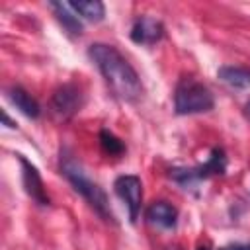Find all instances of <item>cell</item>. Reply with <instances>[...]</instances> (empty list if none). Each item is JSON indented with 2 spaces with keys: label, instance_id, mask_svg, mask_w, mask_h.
Masks as SVG:
<instances>
[{
  "label": "cell",
  "instance_id": "52a82bcc",
  "mask_svg": "<svg viewBox=\"0 0 250 250\" xmlns=\"http://www.w3.org/2000/svg\"><path fill=\"white\" fill-rule=\"evenodd\" d=\"M18 158H20V164L23 170V188H25L27 195L39 205H49V195L45 193V186H43V180H41L37 168L31 162H27L23 156H18Z\"/></svg>",
  "mask_w": 250,
  "mask_h": 250
},
{
  "label": "cell",
  "instance_id": "ac0fdd59",
  "mask_svg": "<svg viewBox=\"0 0 250 250\" xmlns=\"http://www.w3.org/2000/svg\"><path fill=\"white\" fill-rule=\"evenodd\" d=\"M197 250H209V246H197Z\"/></svg>",
  "mask_w": 250,
  "mask_h": 250
},
{
  "label": "cell",
  "instance_id": "7c38bea8",
  "mask_svg": "<svg viewBox=\"0 0 250 250\" xmlns=\"http://www.w3.org/2000/svg\"><path fill=\"white\" fill-rule=\"evenodd\" d=\"M225 170H227V156H225L223 148H213L209 160L205 164H201L199 168H193V176H195V180H201V178L225 174Z\"/></svg>",
  "mask_w": 250,
  "mask_h": 250
},
{
  "label": "cell",
  "instance_id": "4fadbf2b",
  "mask_svg": "<svg viewBox=\"0 0 250 250\" xmlns=\"http://www.w3.org/2000/svg\"><path fill=\"white\" fill-rule=\"evenodd\" d=\"M68 6L88 21H102L105 16V8L100 0H78V2H68Z\"/></svg>",
  "mask_w": 250,
  "mask_h": 250
},
{
  "label": "cell",
  "instance_id": "277c9868",
  "mask_svg": "<svg viewBox=\"0 0 250 250\" xmlns=\"http://www.w3.org/2000/svg\"><path fill=\"white\" fill-rule=\"evenodd\" d=\"M84 104V96H82V90L68 82V84H62L55 90L53 98H51V111L55 113L57 119H70Z\"/></svg>",
  "mask_w": 250,
  "mask_h": 250
},
{
  "label": "cell",
  "instance_id": "30bf717a",
  "mask_svg": "<svg viewBox=\"0 0 250 250\" xmlns=\"http://www.w3.org/2000/svg\"><path fill=\"white\" fill-rule=\"evenodd\" d=\"M217 76L236 90H248L250 88V70L242 66H221L217 70Z\"/></svg>",
  "mask_w": 250,
  "mask_h": 250
},
{
  "label": "cell",
  "instance_id": "5bb4252c",
  "mask_svg": "<svg viewBox=\"0 0 250 250\" xmlns=\"http://www.w3.org/2000/svg\"><path fill=\"white\" fill-rule=\"evenodd\" d=\"M100 145H102V148H104L107 154H111V156H119V154L125 152V145H123L111 131H107V129H102V131H100Z\"/></svg>",
  "mask_w": 250,
  "mask_h": 250
},
{
  "label": "cell",
  "instance_id": "2e32d148",
  "mask_svg": "<svg viewBox=\"0 0 250 250\" xmlns=\"http://www.w3.org/2000/svg\"><path fill=\"white\" fill-rule=\"evenodd\" d=\"M2 119H4V123H6V125H8V127H12V129H14V127H16V123H14V121H10V117H8V115H6V113H2Z\"/></svg>",
  "mask_w": 250,
  "mask_h": 250
},
{
  "label": "cell",
  "instance_id": "9a60e30c",
  "mask_svg": "<svg viewBox=\"0 0 250 250\" xmlns=\"http://www.w3.org/2000/svg\"><path fill=\"white\" fill-rule=\"evenodd\" d=\"M219 250H250V244H229V246H223Z\"/></svg>",
  "mask_w": 250,
  "mask_h": 250
},
{
  "label": "cell",
  "instance_id": "ba28073f",
  "mask_svg": "<svg viewBox=\"0 0 250 250\" xmlns=\"http://www.w3.org/2000/svg\"><path fill=\"white\" fill-rule=\"evenodd\" d=\"M146 219L160 229H174L178 225V209L168 201H154L146 209Z\"/></svg>",
  "mask_w": 250,
  "mask_h": 250
},
{
  "label": "cell",
  "instance_id": "9c48e42d",
  "mask_svg": "<svg viewBox=\"0 0 250 250\" xmlns=\"http://www.w3.org/2000/svg\"><path fill=\"white\" fill-rule=\"evenodd\" d=\"M8 98H10V102L16 105V109H20L25 117H29V119H37V117H39L41 107H39L37 100L31 98V94H27L23 88H20V86L10 88V90H8Z\"/></svg>",
  "mask_w": 250,
  "mask_h": 250
},
{
  "label": "cell",
  "instance_id": "8992f818",
  "mask_svg": "<svg viewBox=\"0 0 250 250\" xmlns=\"http://www.w3.org/2000/svg\"><path fill=\"white\" fill-rule=\"evenodd\" d=\"M162 35H164V25L150 16L137 18L131 27V39L139 45H154L162 39Z\"/></svg>",
  "mask_w": 250,
  "mask_h": 250
},
{
  "label": "cell",
  "instance_id": "7a4b0ae2",
  "mask_svg": "<svg viewBox=\"0 0 250 250\" xmlns=\"http://www.w3.org/2000/svg\"><path fill=\"white\" fill-rule=\"evenodd\" d=\"M61 174L72 184V188L90 203V207L105 221H111V209L107 203V197L104 193V189L92 182L86 174V170L82 168V164L68 152V150H61Z\"/></svg>",
  "mask_w": 250,
  "mask_h": 250
},
{
  "label": "cell",
  "instance_id": "5b68a950",
  "mask_svg": "<svg viewBox=\"0 0 250 250\" xmlns=\"http://www.w3.org/2000/svg\"><path fill=\"white\" fill-rule=\"evenodd\" d=\"M113 188H115V193L125 201V205L129 209L131 223H135L137 217H139V211H141V203H143V184H141V178H137L133 174L119 176L115 180Z\"/></svg>",
  "mask_w": 250,
  "mask_h": 250
},
{
  "label": "cell",
  "instance_id": "e0dca14e",
  "mask_svg": "<svg viewBox=\"0 0 250 250\" xmlns=\"http://www.w3.org/2000/svg\"><path fill=\"white\" fill-rule=\"evenodd\" d=\"M246 115H248V117H250V102H248V104H246Z\"/></svg>",
  "mask_w": 250,
  "mask_h": 250
},
{
  "label": "cell",
  "instance_id": "8fae6325",
  "mask_svg": "<svg viewBox=\"0 0 250 250\" xmlns=\"http://www.w3.org/2000/svg\"><path fill=\"white\" fill-rule=\"evenodd\" d=\"M57 16V20L61 21V25L66 29L68 35H80L82 33V23L78 20V16L72 14V8L64 2H51L49 4Z\"/></svg>",
  "mask_w": 250,
  "mask_h": 250
},
{
  "label": "cell",
  "instance_id": "3957f363",
  "mask_svg": "<svg viewBox=\"0 0 250 250\" xmlns=\"http://www.w3.org/2000/svg\"><path fill=\"white\" fill-rule=\"evenodd\" d=\"M215 100L211 90L197 82L191 76H186L178 82L176 92H174V107L176 113L180 115H193V113H203L213 109Z\"/></svg>",
  "mask_w": 250,
  "mask_h": 250
},
{
  "label": "cell",
  "instance_id": "6da1fadb",
  "mask_svg": "<svg viewBox=\"0 0 250 250\" xmlns=\"http://www.w3.org/2000/svg\"><path fill=\"white\" fill-rule=\"evenodd\" d=\"M88 55L119 100L133 104L143 96V84L137 70L115 47L105 43H94L90 45Z\"/></svg>",
  "mask_w": 250,
  "mask_h": 250
}]
</instances>
